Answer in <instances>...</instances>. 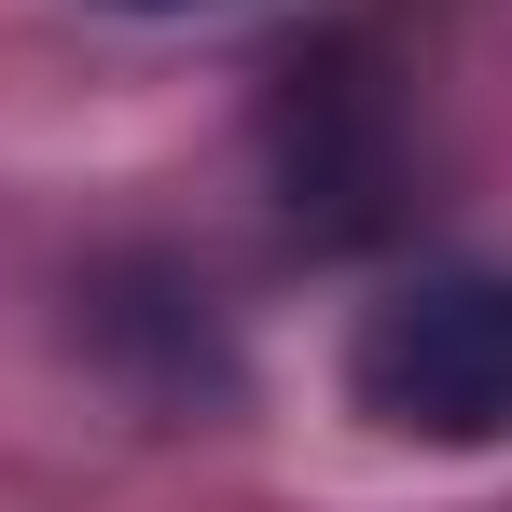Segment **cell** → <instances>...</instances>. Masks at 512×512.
I'll use <instances>...</instances> for the list:
<instances>
[{
  "label": "cell",
  "mask_w": 512,
  "mask_h": 512,
  "mask_svg": "<svg viewBox=\"0 0 512 512\" xmlns=\"http://www.w3.org/2000/svg\"><path fill=\"white\" fill-rule=\"evenodd\" d=\"M346 402L388 443H512V277L416 263L346 319Z\"/></svg>",
  "instance_id": "6da1fadb"
},
{
  "label": "cell",
  "mask_w": 512,
  "mask_h": 512,
  "mask_svg": "<svg viewBox=\"0 0 512 512\" xmlns=\"http://www.w3.org/2000/svg\"><path fill=\"white\" fill-rule=\"evenodd\" d=\"M125 14H194V0H125Z\"/></svg>",
  "instance_id": "7a4b0ae2"
}]
</instances>
